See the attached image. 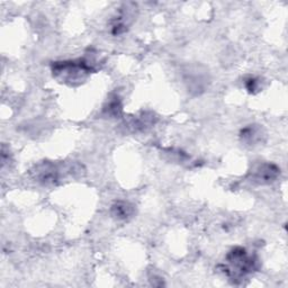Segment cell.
<instances>
[{"label": "cell", "mask_w": 288, "mask_h": 288, "mask_svg": "<svg viewBox=\"0 0 288 288\" xmlns=\"http://www.w3.org/2000/svg\"><path fill=\"white\" fill-rule=\"evenodd\" d=\"M257 80L254 78H250L249 80L247 81V88L249 89L250 91H253L257 89Z\"/></svg>", "instance_id": "3957f363"}, {"label": "cell", "mask_w": 288, "mask_h": 288, "mask_svg": "<svg viewBox=\"0 0 288 288\" xmlns=\"http://www.w3.org/2000/svg\"><path fill=\"white\" fill-rule=\"evenodd\" d=\"M113 215L119 220H125L133 213V206L126 202H118L112 207Z\"/></svg>", "instance_id": "7a4b0ae2"}, {"label": "cell", "mask_w": 288, "mask_h": 288, "mask_svg": "<svg viewBox=\"0 0 288 288\" xmlns=\"http://www.w3.org/2000/svg\"><path fill=\"white\" fill-rule=\"evenodd\" d=\"M278 168L273 165H264L256 171V179L259 181L269 182L275 179L278 174Z\"/></svg>", "instance_id": "6da1fadb"}]
</instances>
